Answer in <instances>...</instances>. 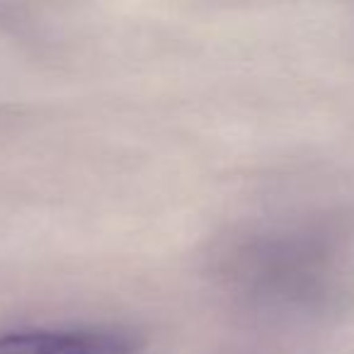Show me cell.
<instances>
[{
	"label": "cell",
	"instance_id": "6da1fadb",
	"mask_svg": "<svg viewBox=\"0 0 354 354\" xmlns=\"http://www.w3.org/2000/svg\"><path fill=\"white\" fill-rule=\"evenodd\" d=\"M0 354H141V339L117 328L22 330L0 335Z\"/></svg>",
	"mask_w": 354,
	"mask_h": 354
}]
</instances>
